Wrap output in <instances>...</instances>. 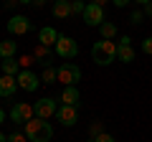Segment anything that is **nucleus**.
Segmentation results:
<instances>
[{
	"instance_id": "nucleus-6",
	"label": "nucleus",
	"mask_w": 152,
	"mask_h": 142,
	"mask_svg": "<svg viewBox=\"0 0 152 142\" xmlns=\"http://www.w3.org/2000/svg\"><path fill=\"white\" fill-rule=\"evenodd\" d=\"M33 112H36V117H41V119H48L51 114L58 112V104H56V99L43 97V99H38V102L33 104Z\"/></svg>"
},
{
	"instance_id": "nucleus-27",
	"label": "nucleus",
	"mask_w": 152,
	"mask_h": 142,
	"mask_svg": "<svg viewBox=\"0 0 152 142\" xmlns=\"http://www.w3.org/2000/svg\"><path fill=\"white\" fill-rule=\"evenodd\" d=\"M91 135H94V137L102 135V124H99V122H94V124H91Z\"/></svg>"
},
{
	"instance_id": "nucleus-28",
	"label": "nucleus",
	"mask_w": 152,
	"mask_h": 142,
	"mask_svg": "<svg viewBox=\"0 0 152 142\" xmlns=\"http://www.w3.org/2000/svg\"><path fill=\"white\" fill-rule=\"evenodd\" d=\"M142 10H145V18H152V0H150V3H147L145 8H142Z\"/></svg>"
},
{
	"instance_id": "nucleus-8",
	"label": "nucleus",
	"mask_w": 152,
	"mask_h": 142,
	"mask_svg": "<svg viewBox=\"0 0 152 142\" xmlns=\"http://www.w3.org/2000/svg\"><path fill=\"white\" fill-rule=\"evenodd\" d=\"M117 59L124 61V64H132V61H134V48H132L129 36H122V38L117 41Z\"/></svg>"
},
{
	"instance_id": "nucleus-18",
	"label": "nucleus",
	"mask_w": 152,
	"mask_h": 142,
	"mask_svg": "<svg viewBox=\"0 0 152 142\" xmlns=\"http://www.w3.org/2000/svg\"><path fill=\"white\" fill-rule=\"evenodd\" d=\"M15 41H0V59H13L15 56Z\"/></svg>"
},
{
	"instance_id": "nucleus-23",
	"label": "nucleus",
	"mask_w": 152,
	"mask_h": 142,
	"mask_svg": "<svg viewBox=\"0 0 152 142\" xmlns=\"http://www.w3.org/2000/svg\"><path fill=\"white\" fill-rule=\"evenodd\" d=\"M89 142H114V137L112 135H107V132H102V135H96V137H91Z\"/></svg>"
},
{
	"instance_id": "nucleus-9",
	"label": "nucleus",
	"mask_w": 152,
	"mask_h": 142,
	"mask_svg": "<svg viewBox=\"0 0 152 142\" xmlns=\"http://www.w3.org/2000/svg\"><path fill=\"white\" fill-rule=\"evenodd\" d=\"M31 28H33V23L26 15H13L8 20V33H13V36H26Z\"/></svg>"
},
{
	"instance_id": "nucleus-15",
	"label": "nucleus",
	"mask_w": 152,
	"mask_h": 142,
	"mask_svg": "<svg viewBox=\"0 0 152 142\" xmlns=\"http://www.w3.org/2000/svg\"><path fill=\"white\" fill-rule=\"evenodd\" d=\"M0 66H3V74L5 76H18L20 74V61H15V59H3Z\"/></svg>"
},
{
	"instance_id": "nucleus-36",
	"label": "nucleus",
	"mask_w": 152,
	"mask_h": 142,
	"mask_svg": "<svg viewBox=\"0 0 152 142\" xmlns=\"http://www.w3.org/2000/svg\"><path fill=\"white\" fill-rule=\"evenodd\" d=\"M0 142H8V137H5V135H3V132H0Z\"/></svg>"
},
{
	"instance_id": "nucleus-10",
	"label": "nucleus",
	"mask_w": 152,
	"mask_h": 142,
	"mask_svg": "<svg viewBox=\"0 0 152 142\" xmlns=\"http://www.w3.org/2000/svg\"><path fill=\"white\" fill-rule=\"evenodd\" d=\"M15 79H18V86H20V89H26V91H36V89L41 86V79H38L36 74H33V71H28V69H23Z\"/></svg>"
},
{
	"instance_id": "nucleus-29",
	"label": "nucleus",
	"mask_w": 152,
	"mask_h": 142,
	"mask_svg": "<svg viewBox=\"0 0 152 142\" xmlns=\"http://www.w3.org/2000/svg\"><path fill=\"white\" fill-rule=\"evenodd\" d=\"M112 3H114V5H117V8H127V5H129V3H132V0H112Z\"/></svg>"
},
{
	"instance_id": "nucleus-24",
	"label": "nucleus",
	"mask_w": 152,
	"mask_h": 142,
	"mask_svg": "<svg viewBox=\"0 0 152 142\" xmlns=\"http://www.w3.org/2000/svg\"><path fill=\"white\" fill-rule=\"evenodd\" d=\"M142 51H145L147 56H152V36H147V38L142 41Z\"/></svg>"
},
{
	"instance_id": "nucleus-14",
	"label": "nucleus",
	"mask_w": 152,
	"mask_h": 142,
	"mask_svg": "<svg viewBox=\"0 0 152 142\" xmlns=\"http://www.w3.org/2000/svg\"><path fill=\"white\" fill-rule=\"evenodd\" d=\"M79 99H81V91H79L76 86H64V91H61V104L76 107V104H79Z\"/></svg>"
},
{
	"instance_id": "nucleus-12",
	"label": "nucleus",
	"mask_w": 152,
	"mask_h": 142,
	"mask_svg": "<svg viewBox=\"0 0 152 142\" xmlns=\"http://www.w3.org/2000/svg\"><path fill=\"white\" fill-rule=\"evenodd\" d=\"M56 41H58V33H56V28H51V26H43L41 31H38V43L41 46H56Z\"/></svg>"
},
{
	"instance_id": "nucleus-5",
	"label": "nucleus",
	"mask_w": 152,
	"mask_h": 142,
	"mask_svg": "<svg viewBox=\"0 0 152 142\" xmlns=\"http://www.w3.org/2000/svg\"><path fill=\"white\" fill-rule=\"evenodd\" d=\"M56 56H61V59H74L76 53H79V43H76L71 36H58V41H56Z\"/></svg>"
},
{
	"instance_id": "nucleus-21",
	"label": "nucleus",
	"mask_w": 152,
	"mask_h": 142,
	"mask_svg": "<svg viewBox=\"0 0 152 142\" xmlns=\"http://www.w3.org/2000/svg\"><path fill=\"white\" fill-rule=\"evenodd\" d=\"M84 10H86L84 0H71V15H84Z\"/></svg>"
},
{
	"instance_id": "nucleus-2",
	"label": "nucleus",
	"mask_w": 152,
	"mask_h": 142,
	"mask_svg": "<svg viewBox=\"0 0 152 142\" xmlns=\"http://www.w3.org/2000/svg\"><path fill=\"white\" fill-rule=\"evenodd\" d=\"M91 59L96 66H109L114 59H117V43L114 41H96L91 46Z\"/></svg>"
},
{
	"instance_id": "nucleus-11",
	"label": "nucleus",
	"mask_w": 152,
	"mask_h": 142,
	"mask_svg": "<svg viewBox=\"0 0 152 142\" xmlns=\"http://www.w3.org/2000/svg\"><path fill=\"white\" fill-rule=\"evenodd\" d=\"M56 117H58V122L64 127H74L76 122H79V112H76V107H69V104H61L58 112H56Z\"/></svg>"
},
{
	"instance_id": "nucleus-17",
	"label": "nucleus",
	"mask_w": 152,
	"mask_h": 142,
	"mask_svg": "<svg viewBox=\"0 0 152 142\" xmlns=\"http://www.w3.org/2000/svg\"><path fill=\"white\" fill-rule=\"evenodd\" d=\"M33 56H36V61L43 66V69H46V66H51V64H48V56H51V48H48V46H41V43H38V48H36V53H33Z\"/></svg>"
},
{
	"instance_id": "nucleus-37",
	"label": "nucleus",
	"mask_w": 152,
	"mask_h": 142,
	"mask_svg": "<svg viewBox=\"0 0 152 142\" xmlns=\"http://www.w3.org/2000/svg\"><path fill=\"white\" fill-rule=\"evenodd\" d=\"M53 3H58V0H53Z\"/></svg>"
},
{
	"instance_id": "nucleus-34",
	"label": "nucleus",
	"mask_w": 152,
	"mask_h": 142,
	"mask_svg": "<svg viewBox=\"0 0 152 142\" xmlns=\"http://www.w3.org/2000/svg\"><path fill=\"white\" fill-rule=\"evenodd\" d=\"M3 122H5V112L0 109V124H3Z\"/></svg>"
},
{
	"instance_id": "nucleus-1",
	"label": "nucleus",
	"mask_w": 152,
	"mask_h": 142,
	"mask_svg": "<svg viewBox=\"0 0 152 142\" xmlns=\"http://www.w3.org/2000/svg\"><path fill=\"white\" fill-rule=\"evenodd\" d=\"M26 137L31 142H48L53 137V127L48 119H41V117H33L31 122H26Z\"/></svg>"
},
{
	"instance_id": "nucleus-33",
	"label": "nucleus",
	"mask_w": 152,
	"mask_h": 142,
	"mask_svg": "<svg viewBox=\"0 0 152 142\" xmlns=\"http://www.w3.org/2000/svg\"><path fill=\"white\" fill-rule=\"evenodd\" d=\"M94 3H96V5H102V8H104V5H107V3H109V0H94Z\"/></svg>"
},
{
	"instance_id": "nucleus-13",
	"label": "nucleus",
	"mask_w": 152,
	"mask_h": 142,
	"mask_svg": "<svg viewBox=\"0 0 152 142\" xmlns=\"http://www.w3.org/2000/svg\"><path fill=\"white\" fill-rule=\"evenodd\" d=\"M18 89V79L15 76H0V97H13Z\"/></svg>"
},
{
	"instance_id": "nucleus-22",
	"label": "nucleus",
	"mask_w": 152,
	"mask_h": 142,
	"mask_svg": "<svg viewBox=\"0 0 152 142\" xmlns=\"http://www.w3.org/2000/svg\"><path fill=\"white\" fill-rule=\"evenodd\" d=\"M142 20H145V10H132V15H129V23H132V26H140Z\"/></svg>"
},
{
	"instance_id": "nucleus-7",
	"label": "nucleus",
	"mask_w": 152,
	"mask_h": 142,
	"mask_svg": "<svg viewBox=\"0 0 152 142\" xmlns=\"http://www.w3.org/2000/svg\"><path fill=\"white\" fill-rule=\"evenodd\" d=\"M81 18L86 20V26H94V28H99V26L104 23V8H102V5H96V3H89Z\"/></svg>"
},
{
	"instance_id": "nucleus-25",
	"label": "nucleus",
	"mask_w": 152,
	"mask_h": 142,
	"mask_svg": "<svg viewBox=\"0 0 152 142\" xmlns=\"http://www.w3.org/2000/svg\"><path fill=\"white\" fill-rule=\"evenodd\" d=\"M8 142H26V135H20V132H10V135H8Z\"/></svg>"
},
{
	"instance_id": "nucleus-38",
	"label": "nucleus",
	"mask_w": 152,
	"mask_h": 142,
	"mask_svg": "<svg viewBox=\"0 0 152 142\" xmlns=\"http://www.w3.org/2000/svg\"><path fill=\"white\" fill-rule=\"evenodd\" d=\"M84 3H86V0H84Z\"/></svg>"
},
{
	"instance_id": "nucleus-16",
	"label": "nucleus",
	"mask_w": 152,
	"mask_h": 142,
	"mask_svg": "<svg viewBox=\"0 0 152 142\" xmlns=\"http://www.w3.org/2000/svg\"><path fill=\"white\" fill-rule=\"evenodd\" d=\"M53 15L56 18H71V0H58V3H53Z\"/></svg>"
},
{
	"instance_id": "nucleus-30",
	"label": "nucleus",
	"mask_w": 152,
	"mask_h": 142,
	"mask_svg": "<svg viewBox=\"0 0 152 142\" xmlns=\"http://www.w3.org/2000/svg\"><path fill=\"white\" fill-rule=\"evenodd\" d=\"M18 3H20V0H5V8H8V10H10V8H15Z\"/></svg>"
},
{
	"instance_id": "nucleus-32",
	"label": "nucleus",
	"mask_w": 152,
	"mask_h": 142,
	"mask_svg": "<svg viewBox=\"0 0 152 142\" xmlns=\"http://www.w3.org/2000/svg\"><path fill=\"white\" fill-rule=\"evenodd\" d=\"M132 3H137V5H142V8H145L147 3H150V0H132Z\"/></svg>"
},
{
	"instance_id": "nucleus-19",
	"label": "nucleus",
	"mask_w": 152,
	"mask_h": 142,
	"mask_svg": "<svg viewBox=\"0 0 152 142\" xmlns=\"http://www.w3.org/2000/svg\"><path fill=\"white\" fill-rule=\"evenodd\" d=\"M58 81V69H53V66H46L43 74H41V84H56Z\"/></svg>"
},
{
	"instance_id": "nucleus-20",
	"label": "nucleus",
	"mask_w": 152,
	"mask_h": 142,
	"mask_svg": "<svg viewBox=\"0 0 152 142\" xmlns=\"http://www.w3.org/2000/svg\"><path fill=\"white\" fill-rule=\"evenodd\" d=\"M99 33H102L104 41H112L114 36H117V26H114V23H109V20H104L102 26H99Z\"/></svg>"
},
{
	"instance_id": "nucleus-3",
	"label": "nucleus",
	"mask_w": 152,
	"mask_h": 142,
	"mask_svg": "<svg viewBox=\"0 0 152 142\" xmlns=\"http://www.w3.org/2000/svg\"><path fill=\"white\" fill-rule=\"evenodd\" d=\"M33 117H36L33 104H26V102L13 104V109H10V122L13 124H26V122H31Z\"/></svg>"
},
{
	"instance_id": "nucleus-4",
	"label": "nucleus",
	"mask_w": 152,
	"mask_h": 142,
	"mask_svg": "<svg viewBox=\"0 0 152 142\" xmlns=\"http://www.w3.org/2000/svg\"><path fill=\"white\" fill-rule=\"evenodd\" d=\"M58 81L64 86H76V84L81 81V69L76 64H64L58 69Z\"/></svg>"
},
{
	"instance_id": "nucleus-26",
	"label": "nucleus",
	"mask_w": 152,
	"mask_h": 142,
	"mask_svg": "<svg viewBox=\"0 0 152 142\" xmlns=\"http://www.w3.org/2000/svg\"><path fill=\"white\" fill-rule=\"evenodd\" d=\"M33 61H36V56H23V59H20V66L26 69V66H31Z\"/></svg>"
},
{
	"instance_id": "nucleus-31",
	"label": "nucleus",
	"mask_w": 152,
	"mask_h": 142,
	"mask_svg": "<svg viewBox=\"0 0 152 142\" xmlns=\"http://www.w3.org/2000/svg\"><path fill=\"white\" fill-rule=\"evenodd\" d=\"M33 5H36V8H43V5H46V0H33Z\"/></svg>"
},
{
	"instance_id": "nucleus-35",
	"label": "nucleus",
	"mask_w": 152,
	"mask_h": 142,
	"mask_svg": "<svg viewBox=\"0 0 152 142\" xmlns=\"http://www.w3.org/2000/svg\"><path fill=\"white\" fill-rule=\"evenodd\" d=\"M20 3L23 5H33V0H20Z\"/></svg>"
}]
</instances>
